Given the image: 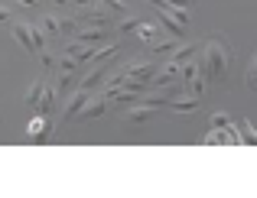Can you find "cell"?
I'll use <instances>...</instances> for the list:
<instances>
[{
	"label": "cell",
	"instance_id": "cell-2",
	"mask_svg": "<svg viewBox=\"0 0 257 198\" xmlns=\"http://www.w3.org/2000/svg\"><path fill=\"white\" fill-rule=\"evenodd\" d=\"M75 17L82 26H107L111 30V23H114V13L104 10V7H78Z\"/></svg>",
	"mask_w": 257,
	"mask_h": 198
},
{
	"label": "cell",
	"instance_id": "cell-13",
	"mask_svg": "<svg viewBox=\"0 0 257 198\" xmlns=\"http://www.w3.org/2000/svg\"><path fill=\"white\" fill-rule=\"evenodd\" d=\"M56 98H59V91H56V85H49L46 81V91H43V101H39V107H36V114H49L52 107H56Z\"/></svg>",
	"mask_w": 257,
	"mask_h": 198
},
{
	"label": "cell",
	"instance_id": "cell-28",
	"mask_svg": "<svg viewBox=\"0 0 257 198\" xmlns=\"http://www.w3.org/2000/svg\"><path fill=\"white\" fill-rule=\"evenodd\" d=\"M7 20H10V10H7V7H0V23H7Z\"/></svg>",
	"mask_w": 257,
	"mask_h": 198
},
{
	"label": "cell",
	"instance_id": "cell-24",
	"mask_svg": "<svg viewBox=\"0 0 257 198\" xmlns=\"http://www.w3.org/2000/svg\"><path fill=\"white\" fill-rule=\"evenodd\" d=\"M134 30H140V17H127V20H120V33H134Z\"/></svg>",
	"mask_w": 257,
	"mask_h": 198
},
{
	"label": "cell",
	"instance_id": "cell-5",
	"mask_svg": "<svg viewBox=\"0 0 257 198\" xmlns=\"http://www.w3.org/2000/svg\"><path fill=\"white\" fill-rule=\"evenodd\" d=\"M111 68H114L111 62H101L98 68H94V72H88V75H85L78 88H85V91H98L101 85H107V78H111Z\"/></svg>",
	"mask_w": 257,
	"mask_h": 198
},
{
	"label": "cell",
	"instance_id": "cell-6",
	"mask_svg": "<svg viewBox=\"0 0 257 198\" xmlns=\"http://www.w3.org/2000/svg\"><path fill=\"white\" fill-rule=\"evenodd\" d=\"M107 107H111V101L101 94V98H94V101H88L85 104V111L75 117V124H88V120H94V117H104L107 114Z\"/></svg>",
	"mask_w": 257,
	"mask_h": 198
},
{
	"label": "cell",
	"instance_id": "cell-31",
	"mask_svg": "<svg viewBox=\"0 0 257 198\" xmlns=\"http://www.w3.org/2000/svg\"><path fill=\"white\" fill-rule=\"evenodd\" d=\"M20 4H23V7H36L39 0H20Z\"/></svg>",
	"mask_w": 257,
	"mask_h": 198
},
{
	"label": "cell",
	"instance_id": "cell-15",
	"mask_svg": "<svg viewBox=\"0 0 257 198\" xmlns=\"http://www.w3.org/2000/svg\"><path fill=\"white\" fill-rule=\"evenodd\" d=\"M39 26H43L49 36H62V20H59L56 13H46V17L39 20Z\"/></svg>",
	"mask_w": 257,
	"mask_h": 198
},
{
	"label": "cell",
	"instance_id": "cell-10",
	"mask_svg": "<svg viewBox=\"0 0 257 198\" xmlns=\"http://www.w3.org/2000/svg\"><path fill=\"white\" fill-rule=\"evenodd\" d=\"M170 111H176V114H192V111H199V98H195V94H182V98H176L173 104H170Z\"/></svg>",
	"mask_w": 257,
	"mask_h": 198
},
{
	"label": "cell",
	"instance_id": "cell-23",
	"mask_svg": "<svg viewBox=\"0 0 257 198\" xmlns=\"http://www.w3.org/2000/svg\"><path fill=\"white\" fill-rule=\"evenodd\" d=\"M78 65H82V62H78L75 56H62V62H59L62 72H78Z\"/></svg>",
	"mask_w": 257,
	"mask_h": 198
},
{
	"label": "cell",
	"instance_id": "cell-7",
	"mask_svg": "<svg viewBox=\"0 0 257 198\" xmlns=\"http://www.w3.org/2000/svg\"><path fill=\"white\" fill-rule=\"evenodd\" d=\"M107 36H111L107 26H85V30H78V36H72V39H78V43H85V46H104Z\"/></svg>",
	"mask_w": 257,
	"mask_h": 198
},
{
	"label": "cell",
	"instance_id": "cell-9",
	"mask_svg": "<svg viewBox=\"0 0 257 198\" xmlns=\"http://www.w3.org/2000/svg\"><path fill=\"white\" fill-rule=\"evenodd\" d=\"M153 111H157V107H150V104H134L131 111H127V124L144 127L147 120H153Z\"/></svg>",
	"mask_w": 257,
	"mask_h": 198
},
{
	"label": "cell",
	"instance_id": "cell-8",
	"mask_svg": "<svg viewBox=\"0 0 257 198\" xmlns=\"http://www.w3.org/2000/svg\"><path fill=\"white\" fill-rule=\"evenodd\" d=\"M10 36L17 39V43L23 46L26 52L39 56V52H36V39H33V26H30V23H13V26H10Z\"/></svg>",
	"mask_w": 257,
	"mask_h": 198
},
{
	"label": "cell",
	"instance_id": "cell-16",
	"mask_svg": "<svg viewBox=\"0 0 257 198\" xmlns=\"http://www.w3.org/2000/svg\"><path fill=\"white\" fill-rule=\"evenodd\" d=\"M195 56H199V46H192V43H189V46H179V49H176L173 52V62H179V65H186V62H192V59Z\"/></svg>",
	"mask_w": 257,
	"mask_h": 198
},
{
	"label": "cell",
	"instance_id": "cell-3",
	"mask_svg": "<svg viewBox=\"0 0 257 198\" xmlns=\"http://www.w3.org/2000/svg\"><path fill=\"white\" fill-rule=\"evenodd\" d=\"M88 101H91V91H85V88H75V91H72V98L65 101V107H62V120H65V124H69V120H75L78 114L85 111Z\"/></svg>",
	"mask_w": 257,
	"mask_h": 198
},
{
	"label": "cell",
	"instance_id": "cell-11",
	"mask_svg": "<svg viewBox=\"0 0 257 198\" xmlns=\"http://www.w3.org/2000/svg\"><path fill=\"white\" fill-rule=\"evenodd\" d=\"M157 13H160V23H163V26H166V30L173 33L176 39H182V36H186V26H182V23H179V20L173 17L170 10H157Z\"/></svg>",
	"mask_w": 257,
	"mask_h": 198
},
{
	"label": "cell",
	"instance_id": "cell-18",
	"mask_svg": "<svg viewBox=\"0 0 257 198\" xmlns=\"http://www.w3.org/2000/svg\"><path fill=\"white\" fill-rule=\"evenodd\" d=\"M137 36H140V43H157V39H160V30L153 23H140Z\"/></svg>",
	"mask_w": 257,
	"mask_h": 198
},
{
	"label": "cell",
	"instance_id": "cell-25",
	"mask_svg": "<svg viewBox=\"0 0 257 198\" xmlns=\"http://www.w3.org/2000/svg\"><path fill=\"white\" fill-rule=\"evenodd\" d=\"M39 65H43V72H49V68H56V56H52V52H39Z\"/></svg>",
	"mask_w": 257,
	"mask_h": 198
},
{
	"label": "cell",
	"instance_id": "cell-12",
	"mask_svg": "<svg viewBox=\"0 0 257 198\" xmlns=\"http://www.w3.org/2000/svg\"><path fill=\"white\" fill-rule=\"evenodd\" d=\"M43 91H46V81H43V78H39V81H33V85H30V91H26V98H23V104L36 111V107H39V101H43Z\"/></svg>",
	"mask_w": 257,
	"mask_h": 198
},
{
	"label": "cell",
	"instance_id": "cell-30",
	"mask_svg": "<svg viewBox=\"0 0 257 198\" xmlns=\"http://www.w3.org/2000/svg\"><path fill=\"white\" fill-rule=\"evenodd\" d=\"M56 7H72V0H52Z\"/></svg>",
	"mask_w": 257,
	"mask_h": 198
},
{
	"label": "cell",
	"instance_id": "cell-4",
	"mask_svg": "<svg viewBox=\"0 0 257 198\" xmlns=\"http://www.w3.org/2000/svg\"><path fill=\"white\" fill-rule=\"evenodd\" d=\"M49 133H52L49 114H36V117L30 120V127H26V136H30L33 143H46V140H49Z\"/></svg>",
	"mask_w": 257,
	"mask_h": 198
},
{
	"label": "cell",
	"instance_id": "cell-29",
	"mask_svg": "<svg viewBox=\"0 0 257 198\" xmlns=\"http://www.w3.org/2000/svg\"><path fill=\"white\" fill-rule=\"evenodd\" d=\"M170 7H189V0H166Z\"/></svg>",
	"mask_w": 257,
	"mask_h": 198
},
{
	"label": "cell",
	"instance_id": "cell-20",
	"mask_svg": "<svg viewBox=\"0 0 257 198\" xmlns=\"http://www.w3.org/2000/svg\"><path fill=\"white\" fill-rule=\"evenodd\" d=\"M238 130H241V143H247V146H257V130H254V127L241 124Z\"/></svg>",
	"mask_w": 257,
	"mask_h": 198
},
{
	"label": "cell",
	"instance_id": "cell-1",
	"mask_svg": "<svg viewBox=\"0 0 257 198\" xmlns=\"http://www.w3.org/2000/svg\"><path fill=\"white\" fill-rule=\"evenodd\" d=\"M202 75H205L208 81H218V78H225L228 75V65H231V52H228V46H225V39H218V36H212L205 46H202Z\"/></svg>",
	"mask_w": 257,
	"mask_h": 198
},
{
	"label": "cell",
	"instance_id": "cell-17",
	"mask_svg": "<svg viewBox=\"0 0 257 198\" xmlns=\"http://www.w3.org/2000/svg\"><path fill=\"white\" fill-rule=\"evenodd\" d=\"M117 56V43H104V46H98V49H94V59L91 62H111V59Z\"/></svg>",
	"mask_w": 257,
	"mask_h": 198
},
{
	"label": "cell",
	"instance_id": "cell-14",
	"mask_svg": "<svg viewBox=\"0 0 257 198\" xmlns=\"http://www.w3.org/2000/svg\"><path fill=\"white\" fill-rule=\"evenodd\" d=\"M176 49H179L176 36L173 39H157V43H150V52H153V56H173Z\"/></svg>",
	"mask_w": 257,
	"mask_h": 198
},
{
	"label": "cell",
	"instance_id": "cell-26",
	"mask_svg": "<svg viewBox=\"0 0 257 198\" xmlns=\"http://www.w3.org/2000/svg\"><path fill=\"white\" fill-rule=\"evenodd\" d=\"M247 85H251V88H257V59H254L251 72H247Z\"/></svg>",
	"mask_w": 257,
	"mask_h": 198
},
{
	"label": "cell",
	"instance_id": "cell-22",
	"mask_svg": "<svg viewBox=\"0 0 257 198\" xmlns=\"http://www.w3.org/2000/svg\"><path fill=\"white\" fill-rule=\"evenodd\" d=\"M98 4L104 7V10H111V13H124V10H127L124 0H98Z\"/></svg>",
	"mask_w": 257,
	"mask_h": 198
},
{
	"label": "cell",
	"instance_id": "cell-21",
	"mask_svg": "<svg viewBox=\"0 0 257 198\" xmlns=\"http://www.w3.org/2000/svg\"><path fill=\"white\" fill-rule=\"evenodd\" d=\"M212 127L215 130H228V127H231V117H228V114H212Z\"/></svg>",
	"mask_w": 257,
	"mask_h": 198
},
{
	"label": "cell",
	"instance_id": "cell-19",
	"mask_svg": "<svg viewBox=\"0 0 257 198\" xmlns=\"http://www.w3.org/2000/svg\"><path fill=\"white\" fill-rule=\"evenodd\" d=\"M72 81H75V72H62V78L56 81V91H59V98H65V94H69Z\"/></svg>",
	"mask_w": 257,
	"mask_h": 198
},
{
	"label": "cell",
	"instance_id": "cell-27",
	"mask_svg": "<svg viewBox=\"0 0 257 198\" xmlns=\"http://www.w3.org/2000/svg\"><path fill=\"white\" fill-rule=\"evenodd\" d=\"M98 0H72V7H94Z\"/></svg>",
	"mask_w": 257,
	"mask_h": 198
}]
</instances>
